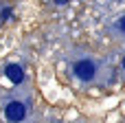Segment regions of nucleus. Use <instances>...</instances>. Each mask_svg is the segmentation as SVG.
I'll list each match as a JSON object with an SVG mask.
<instances>
[{
  "label": "nucleus",
  "instance_id": "nucleus-1",
  "mask_svg": "<svg viewBox=\"0 0 125 123\" xmlns=\"http://www.w3.org/2000/svg\"><path fill=\"white\" fill-rule=\"evenodd\" d=\"M73 73L77 75V79L88 81V79H92V77H94V73H97V64H94L92 59H79V62H75Z\"/></svg>",
  "mask_w": 125,
  "mask_h": 123
},
{
  "label": "nucleus",
  "instance_id": "nucleus-2",
  "mask_svg": "<svg viewBox=\"0 0 125 123\" xmlns=\"http://www.w3.org/2000/svg\"><path fill=\"white\" fill-rule=\"evenodd\" d=\"M4 117H7L11 123L24 121V117H26V108H24V103H20V101H9V103L4 106Z\"/></svg>",
  "mask_w": 125,
  "mask_h": 123
},
{
  "label": "nucleus",
  "instance_id": "nucleus-3",
  "mask_svg": "<svg viewBox=\"0 0 125 123\" xmlns=\"http://www.w3.org/2000/svg\"><path fill=\"white\" fill-rule=\"evenodd\" d=\"M4 75H7V79H9L11 84H22V81H24V70H22V66H18V64H9V66L4 68Z\"/></svg>",
  "mask_w": 125,
  "mask_h": 123
},
{
  "label": "nucleus",
  "instance_id": "nucleus-4",
  "mask_svg": "<svg viewBox=\"0 0 125 123\" xmlns=\"http://www.w3.org/2000/svg\"><path fill=\"white\" fill-rule=\"evenodd\" d=\"M116 26H119V31H121V33H125V15L119 20V24H116Z\"/></svg>",
  "mask_w": 125,
  "mask_h": 123
},
{
  "label": "nucleus",
  "instance_id": "nucleus-5",
  "mask_svg": "<svg viewBox=\"0 0 125 123\" xmlns=\"http://www.w3.org/2000/svg\"><path fill=\"white\" fill-rule=\"evenodd\" d=\"M2 18H4V20H7V18H11V9H9V7H7V9H2Z\"/></svg>",
  "mask_w": 125,
  "mask_h": 123
},
{
  "label": "nucleus",
  "instance_id": "nucleus-6",
  "mask_svg": "<svg viewBox=\"0 0 125 123\" xmlns=\"http://www.w3.org/2000/svg\"><path fill=\"white\" fill-rule=\"evenodd\" d=\"M123 70H125V55H123Z\"/></svg>",
  "mask_w": 125,
  "mask_h": 123
}]
</instances>
